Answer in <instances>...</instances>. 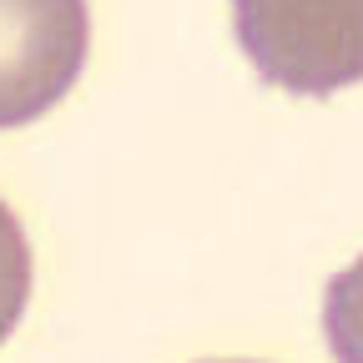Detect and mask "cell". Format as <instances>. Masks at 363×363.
Here are the masks:
<instances>
[{"label":"cell","instance_id":"1","mask_svg":"<svg viewBox=\"0 0 363 363\" xmlns=\"http://www.w3.org/2000/svg\"><path fill=\"white\" fill-rule=\"evenodd\" d=\"M242 56L288 96L323 101L363 81V0H227Z\"/></svg>","mask_w":363,"mask_h":363},{"label":"cell","instance_id":"2","mask_svg":"<svg viewBox=\"0 0 363 363\" xmlns=\"http://www.w3.org/2000/svg\"><path fill=\"white\" fill-rule=\"evenodd\" d=\"M86 0H0V131L30 126L81 81Z\"/></svg>","mask_w":363,"mask_h":363},{"label":"cell","instance_id":"3","mask_svg":"<svg viewBox=\"0 0 363 363\" xmlns=\"http://www.w3.org/2000/svg\"><path fill=\"white\" fill-rule=\"evenodd\" d=\"M323 338L338 363H363V257L348 262L323 293Z\"/></svg>","mask_w":363,"mask_h":363},{"label":"cell","instance_id":"4","mask_svg":"<svg viewBox=\"0 0 363 363\" xmlns=\"http://www.w3.org/2000/svg\"><path fill=\"white\" fill-rule=\"evenodd\" d=\"M30 303V238L21 217L0 202V343H6Z\"/></svg>","mask_w":363,"mask_h":363}]
</instances>
